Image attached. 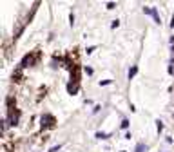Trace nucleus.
Instances as JSON below:
<instances>
[{
    "label": "nucleus",
    "mask_w": 174,
    "mask_h": 152,
    "mask_svg": "<svg viewBox=\"0 0 174 152\" xmlns=\"http://www.w3.org/2000/svg\"><path fill=\"white\" fill-rule=\"evenodd\" d=\"M38 56H40L38 53H35V54H27V56H26V58L22 60V67H27V65H33V64H35V60H36Z\"/></svg>",
    "instance_id": "obj_1"
},
{
    "label": "nucleus",
    "mask_w": 174,
    "mask_h": 152,
    "mask_svg": "<svg viewBox=\"0 0 174 152\" xmlns=\"http://www.w3.org/2000/svg\"><path fill=\"white\" fill-rule=\"evenodd\" d=\"M53 123H54V118H53L51 114H44V116H42V125H45V127H53Z\"/></svg>",
    "instance_id": "obj_2"
},
{
    "label": "nucleus",
    "mask_w": 174,
    "mask_h": 152,
    "mask_svg": "<svg viewBox=\"0 0 174 152\" xmlns=\"http://www.w3.org/2000/svg\"><path fill=\"white\" fill-rule=\"evenodd\" d=\"M18 118H20V112L11 109V112H9V121H11V125H16V123H18Z\"/></svg>",
    "instance_id": "obj_3"
},
{
    "label": "nucleus",
    "mask_w": 174,
    "mask_h": 152,
    "mask_svg": "<svg viewBox=\"0 0 174 152\" xmlns=\"http://www.w3.org/2000/svg\"><path fill=\"white\" fill-rule=\"evenodd\" d=\"M145 149H147V147H145L143 143H140V145H138V147H136V152H143Z\"/></svg>",
    "instance_id": "obj_4"
},
{
    "label": "nucleus",
    "mask_w": 174,
    "mask_h": 152,
    "mask_svg": "<svg viewBox=\"0 0 174 152\" xmlns=\"http://www.w3.org/2000/svg\"><path fill=\"white\" fill-rule=\"evenodd\" d=\"M136 73H138V69H136V67H133V69L129 71V78H133V76L136 74Z\"/></svg>",
    "instance_id": "obj_5"
},
{
    "label": "nucleus",
    "mask_w": 174,
    "mask_h": 152,
    "mask_svg": "<svg viewBox=\"0 0 174 152\" xmlns=\"http://www.w3.org/2000/svg\"><path fill=\"white\" fill-rule=\"evenodd\" d=\"M107 136H109V134H103V132H98V134H96V138H100V140H105Z\"/></svg>",
    "instance_id": "obj_6"
},
{
    "label": "nucleus",
    "mask_w": 174,
    "mask_h": 152,
    "mask_svg": "<svg viewBox=\"0 0 174 152\" xmlns=\"http://www.w3.org/2000/svg\"><path fill=\"white\" fill-rule=\"evenodd\" d=\"M127 127H129V121H127V119H123V121H122V129H127Z\"/></svg>",
    "instance_id": "obj_7"
},
{
    "label": "nucleus",
    "mask_w": 174,
    "mask_h": 152,
    "mask_svg": "<svg viewBox=\"0 0 174 152\" xmlns=\"http://www.w3.org/2000/svg\"><path fill=\"white\" fill-rule=\"evenodd\" d=\"M156 123H158V130H163V123L162 121H156Z\"/></svg>",
    "instance_id": "obj_8"
}]
</instances>
